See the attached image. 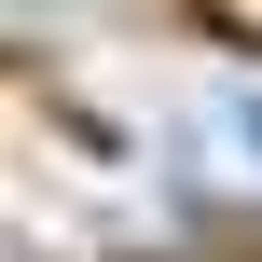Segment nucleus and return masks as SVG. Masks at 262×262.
I'll list each match as a JSON object with an SVG mask.
<instances>
[{
	"label": "nucleus",
	"instance_id": "f257e3e1",
	"mask_svg": "<svg viewBox=\"0 0 262 262\" xmlns=\"http://www.w3.org/2000/svg\"><path fill=\"white\" fill-rule=\"evenodd\" d=\"M180 28H207V41H235V55H262V0H166Z\"/></svg>",
	"mask_w": 262,
	"mask_h": 262
},
{
	"label": "nucleus",
	"instance_id": "f03ea898",
	"mask_svg": "<svg viewBox=\"0 0 262 262\" xmlns=\"http://www.w3.org/2000/svg\"><path fill=\"white\" fill-rule=\"evenodd\" d=\"M221 138L249 152V180H262V83H221Z\"/></svg>",
	"mask_w": 262,
	"mask_h": 262
}]
</instances>
